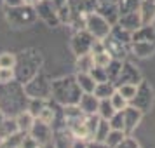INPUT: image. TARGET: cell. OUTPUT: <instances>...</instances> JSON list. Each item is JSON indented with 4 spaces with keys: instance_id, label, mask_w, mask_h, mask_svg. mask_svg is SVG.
I'll use <instances>...</instances> for the list:
<instances>
[{
    "instance_id": "6da1fadb",
    "label": "cell",
    "mask_w": 155,
    "mask_h": 148,
    "mask_svg": "<svg viewBox=\"0 0 155 148\" xmlns=\"http://www.w3.org/2000/svg\"><path fill=\"white\" fill-rule=\"evenodd\" d=\"M28 96L25 92V85L18 80L7 82V84H0V110L9 115L16 117L19 112L26 110L28 105Z\"/></svg>"
},
{
    "instance_id": "7a4b0ae2",
    "label": "cell",
    "mask_w": 155,
    "mask_h": 148,
    "mask_svg": "<svg viewBox=\"0 0 155 148\" xmlns=\"http://www.w3.org/2000/svg\"><path fill=\"white\" fill-rule=\"evenodd\" d=\"M44 66V56L42 52L35 47H28V49H23L16 54V80L26 84L30 78H33L42 70Z\"/></svg>"
},
{
    "instance_id": "3957f363",
    "label": "cell",
    "mask_w": 155,
    "mask_h": 148,
    "mask_svg": "<svg viewBox=\"0 0 155 148\" xmlns=\"http://www.w3.org/2000/svg\"><path fill=\"white\" fill-rule=\"evenodd\" d=\"M82 96V89L77 82L75 75H64L59 78H52V101L58 105H78Z\"/></svg>"
},
{
    "instance_id": "277c9868",
    "label": "cell",
    "mask_w": 155,
    "mask_h": 148,
    "mask_svg": "<svg viewBox=\"0 0 155 148\" xmlns=\"http://www.w3.org/2000/svg\"><path fill=\"white\" fill-rule=\"evenodd\" d=\"M5 19L7 23L16 30L28 28L38 21L37 9L28 4H21L18 7H5Z\"/></svg>"
},
{
    "instance_id": "5b68a950",
    "label": "cell",
    "mask_w": 155,
    "mask_h": 148,
    "mask_svg": "<svg viewBox=\"0 0 155 148\" xmlns=\"http://www.w3.org/2000/svg\"><path fill=\"white\" fill-rule=\"evenodd\" d=\"M25 85V92L28 98L45 99L49 101L52 98V78H49L44 71H38L33 78H30Z\"/></svg>"
},
{
    "instance_id": "8992f818",
    "label": "cell",
    "mask_w": 155,
    "mask_h": 148,
    "mask_svg": "<svg viewBox=\"0 0 155 148\" xmlns=\"http://www.w3.org/2000/svg\"><path fill=\"white\" fill-rule=\"evenodd\" d=\"M153 103H155V91L152 84L148 80H141L138 84V89H136V96L133 98V101L129 105L136 106L138 110H141L143 113H148L152 108H153Z\"/></svg>"
},
{
    "instance_id": "52a82bcc",
    "label": "cell",
    "mask_w": 155,
    "mask_h": 148,
    "mask_svg": "<svg viewBox=\"0 0 155 148\" xmlns=\"http://www.w3.org/2000/svg\"><path fill=\"white\" fill-rule=\"evenodd\" d=\"M85 30L91 33L94 38H99V40H103L105 37L110 35V31H112V25L106 21L105 18L101 14H98L96 11L91 12V14L87 16V21H85Z\"/></svg>"
},
{
    "instance_id": "ba28073f",
    "label": "cell",
    "mask_w": 155,
    "mask_h": 148,
    "mask_svg": "<svg viewBox=\"0 0 155 148\" xmlns=\"http://www.w3.org/2000/svg\"><path fill=\"white\" fill-rule=\"evenodd\" d=\"M37 9V16L42 23H45L49 28H58L61 26L59 23V18H58V9L56 5L52 4V0H40L35 5Z\"/></svg>"
},
{
    "instance_id": "9c48e42d",
    "label": "cell",
    "mask_w": 155,
    "mask_h": 148,
    "mask_svg": "<svg viewBox=\"0 0 155 148\" xmlns=\"http://www.w3.org/2000/svg\"><path fill=\"white\" fill-rule=\"evenodd\" d=\"M92 42H94V37H92L87 30H77V31H73V35H71L70 49H71V52L75 54V58L82 56V54L91 52Z\"/></svg>"
},
{
    "instance_id": "30bf717a",
    "label": "cell",
    "mask_w": 155,
    "mask_h": 148,
    "mask_svg": "<svg viewBox=\"0 0 155 148\" xmlns=\"http://www.w3.org/2000/svg\"><path fill=\"white\" fill-rule=\"evenodd\" d=\"M30 134L37 140L38 146L49 145V143H52V141L56 140V133H54L52 126H51V124H45V122H42V120H38V119H35Z\"/></svg>"
},
{
    "instance_id": "8fae6325",
    "label": "cell",
    "mask_w": 155,
    "mask_h": 148,
    "mask_svg": "<svg viewBox=\"0 0 155 148\" xmlns=\"http://www.w3.org/2000/svg\"><path fill=\"white\" fill-rule=\"evenodd\" d=\"M103 45H105V51L113 58V59H122V61H126L127 56L131 54V45H127V44L117 40L113 35L105 37V38H103Z\"/></svg>"
},
{
    "instance_id": "7c38bea8",
    "label": "cell",
    "mask_w": 155,
    "mask_h": 148,
    "mask_svg": "<svg viewBox=\"0 0 155 148\" xmlns=\"http://www.w3.org/2000/svg\"><path fill=\"white\" fill-rule=\"evenodd\" d=\"M141 80H143V73H141V70L133 63V61L126 59V61L122 63V70H120L117 85L119 84H136L138 85Z\"/></svg>"
},
{
    "instance_id": "4fadbf2b",
    "label": "cell",
    "mask_w": 155,
    "mask_h": 148,
    "mask_svg": "<svg viewBox=\"0 0 155 148\" xmlns=\"http://www.w3.org/2000/svg\"><path fill=\"white\" fill-rule=\"evenodd\" d=\"M122 112H124V133L134 134V131L140 127L145 113L141 112V110H138V108L133 106V105H129L126 110H122Z\"/></svg>"
},
{
    "instance_id": "5bb4252c",
    "label": "cell",
    "mask_w": 155,
    "mask_h": 148,
    "mask_svg": "<svg viewBox=\"0 0 155 148\" xmlns=\"http://www.w3.org/2000/svg\"><path fill=\"white\" fill-rule=\"evenodd\" d=\"M78 106L82 108V112H84L85 115H94V113H98L99 98L94 92H82L80 101H78Z\"/></svg>"
},
{
    "instance_id": "9a60e30c",
    "label": "cell",
    "mask_w": 155,
    "mask_h": 148,
    "mask_svg": "<svg viewBox=\"0 0 155 148\" xmlns=\"http://www.w3.org/2000/svg\"><path fill=\"white\" fill-rule=\"evenodd\" d=\"M117 25H120L122 28L129 30V31H136V30L143 26V21H141V14L140 11H134V12H127V14H122L119 18Z\"/></svg>"
},
{
    "instance_id": "2e32d148",
    "label": "cell",
    "mask_w": 155,
    "mask_h": 148,
    "mask_svg": "<svg viewBox=\"0 0 155 148\" xmlns=\"http://www.w3.org/2000/svg\"><path fill=\"white\" fill-rule=\"evenodd\" d=\"M96 12L103 16L112 26L117 25V21H119V18H120L119 5H117V4H98V5H96Z\"/></svg>"
},
{
    "instance_id": "e0dca14e",
    "label": "cell",
    "mask_w": 155,
    "mask_h": 148,
    "mask_svg": "<svg viewBox=\"0 0 155 148\" xmlns=\"http://www.w3.org/2000/svg\"><path fill=\"white\" fill-rule=\"evenodd\" d=\"M131 54L140 59H147L155 54V42H133L131 44Z\"/></svg>"
},
{
    "instance_id": "ac0fdd59",
    "label": "cell",
    "mask_w": 155,
    "mask_h": 148,
    "mask_svg": "<svg viewBox=\"0 0 155 148\" xmlns=\"http://www.w3.org/2000/svg\"><path fill=\"white\" fill-rule=\"evenodd\" d=\"M18 131L19 129H18L14 117H9L0 110V140H4V138H7V136L18 133Z\"/></svg>"
},
{
    "instance_id": "d6986e66",
    "label": "cell",
    "mask_w": 155,
    "mask_h": 148,
    "mask_svg": "<svg viewBox=\"0 0 155 148\" xmlns=\"http://www.w3.org/2000/svg\"><path fill=\"white\" fill-rule=\"evenodd\" d=\"M133 42H155V26L153 25L140 26L136 31H133Z\"/></svg>"
},
{
    "instance_id": "ffe728a7",
    "label": "cell",
    "mask_w": 155,
    "mask_h": 148,
    "mask_svg": "<svg viewBox=\"0 0 155 148\" xmlns=\"http://www.w3.org/2000/svg\"><path fill=\"white\" fill-rule=\"evenodd\" d=\"M140 14L143 25H153L155 21V0H141Z\"/></svg>"
},
{
    "instance_id": "44dd1931",
    "label": "cell",
    "mask_w": 155,
    "mask_h": 148,
    "mask_svg": "<svg viewBox=\"0 0 155 148\" xmlns=\"http://www.w3.org/2000/svg\"><path fill=\"white\" fill-rule=\"evenodd\" d=\"M14 119H16V124H18V129H19L21 133H30L31 127H33V122H35V117H33L28 110L19 112Z\"/></svg>"
},
{
    "instance_id": "7402d4cb",
    "label": "cell",
    "mask_w": 155,
    "mask_h": 148,
    "mask_svg": "<svg viewBox=\"0 0 155 148\" xmlns=\"http://www.w3.org/2000/svg\"><path fill=\"white\" fill-rule=\"evenodd\" d=\"M75 77H77V82H78V85H80L82 92H94V89H96L98 82H96V80L92 78L91 73L77 71V73H75Z\"/></svg>"
},
{
    "instance_id": "603a6c76",
    "label": "cell",
    "mask_w": 155,
    "mask_h": 148,
    "mask_svg": "<svg viewBox=\"0 0 155 148\" xmlns=\"http://www.w3.org/2000/svg\"><path fill=\"white\" fill-rule=\"evenodd\" d=\"M115 91H117V84H115V82H110V80H106V82H99V84L96 85L94 94H96L99 99H110Z\"/></svg>"
},
{
    "instance_id": "cb8c5ba5",
    "label": "cell",
    "mask_w": 155,
    "mask_h": 148,
    "mask_svg": "<svg viewBox=\"0 0 155 148\" xmlns=\"http://www.w3.org/2000/svg\"><path fill=\"white\" fill-rule=\"evenodd\" d=\"M75 68H77V71L91 73V70L94 68V58H92V52L77 56V59H75Z\"/></svg>"
},
{
    "instance_id": "d4e9b609",
    "label": "cell",
    "mask_w": 155,
    "mask_h": 148,
    "mask_svg": "<svg viewBox=\"0 0 155 148\" xmlns=\"http://www.w3.org/2000/svg\"><path fill=\"white\" fill-rule=\"evenodd\" d=\"M25 134L26 133L18 131V133L11 134V136L4 138V140H0V148H21V141L25 138Z\"/></svg>"
},
{
    "instance_id": "484cf974",
    "label": "cell",
    "mask_w": 155,
    "mask_h": 148,
    "mask_svg": "<svg viewBox=\"0 0 155 148\" xmlns=\"http://www.w3.org/2000/svg\"><path fill=\"white\" fill-rule=\"evenodd\" d=\"M110 35H113L117 40L127 44V45H131V42H133V31H129V30L122 28L120 25H113V26H112V31H110Z\"/></svg>"
},
{
    "instance_id": "4316f807",
    "label": "cell",
    "mask_w": 155,
    "mask_h": 148,
    "mask_svg": "<svg viewBox=\"0 0 155 148\" xmlns=\"http://www.w3.org/2000/svg\"><path fill=\"white\" fill-rule=\"evenodd\" d=\"M122 59H112L108 66H106V75H108V80L110 82H115L117 84V80H119V75H120V70H122Z\"/></svg>"
},
{
    "instance_id": "83f0119b",
    "label": "cell",
    "mask_w": 155,
    "mask_h": 148,
    "mask_svg": "<svg viewBox=\"0 0 155 148\" xmlns=\"http://www.w3.org/2000/svg\"><path fill=\"white\" fill-rule=\"evenodd\" d=\"M117 112L115 108H113L112 101L110 99H99V108H98V115L101 119L105 120H110L113 117V113Z\"/></svg>"
},
{
    "instance_id": "f1b7e54d",
    "label": "cell",
    "mask_w": 155,
    "mask_h": 148,
    "mask_svg": "<svg viewBox=\"0 0 155 148\" xmlns=\"http://www.w3.org/2000/svg\"><path fill=\"white\" fill-rule=\"evenodd\" d=\"M140 4H141V0H119V2H117V5H119L120 16L127 14V12L140 11Z\"/></svg>"
},
{
    "instance_id": "f546056e",
    "label": "cell",
    "mask_w": 155,
    "mask_h": 148,
    "mask_svg": "<svg viewBox=\"0 0 155 148\" xmlns=\"http://www.w3.org/2000/svg\"><path fill=\"white\" fill-rule=\"evenodd\" d=\"M127 134L124 133V131H117V129H112L110 133H108V136H106V140H105V143L108 145L110 148H117L122 143V140L126 138Z\"/></svg>"
},
{
    "instance_id": "4dcf8cb0",
    "label": "cell",
    "mask_w": 155,
    "mask_h": 148,
    "mask_svg": "<svg viewBox=\"0 0 155 148\" xmlns=\"http://www.w3.org/2000/svg\"><path fill=\"white\" fill-rule=\"evenodd\" d=\"M45 103H47L45 99H35V98H30V99H28V105H26V110H28V112L37 119V117L40 115V112L44 110Z\"/></svg>"
},
{
    "instance_id": "1f68e13d",
    "label": "cell",
    "mask_w": 155,
    "mask_h": 148,
    "mask_svg": "<svg viewBox=\"0 0 155 148\" xmlns=\"http://www.w3.org/2000/svg\"><path fill=\"white\" fill-rule=\"evenodd\" d=\"M136 89H138V85L136 84H119L117 85V91L124 96V98L131 103L133 101V98L136 96Z\"/></svg>"
},
{
    "instance_id": "d6a6232c",
    "label": "cell",
    "mask_w": 155,
    "mask_h": 148,
    "mask_svg": "<svg viewBox=\"0 0 155 148\" xmlns=\"http://www.w3.org/2000/svg\"><path fill=\"white\" fill-rule=\"evenodd\" d=\"M99 120H101V117H99L98 113L85 117V127H87V133H89V138H91V140L94 138V134H96V129H98V126H99Z\"/></svg>"
},
{
    "instance_id": "836d02e7",
    "label": "cell",
    "mask_w": 155,
    "mask_h": 148,
    "mask_svg": "<svg viewBox=\"0 0 155 148\" xmlns=\"http://www.w3.org/2000/svg\"><path fill=\"white\" fill-rule=\"evenodd\" d=\"M112 131V127H110V124H108V120L101 119L99 120V126L98 129H96V134H94V138L92 140H98V141H105L106 136H108V133Z\"/></svg>"
},
{
    "instance_id": "e575fe53",
    "label": "cell",
    "mask_w": 155,
    "mask_h": 148,
    "mask_svg": "<svg viewBox=\"0 0 155 148\" xmlns=\"http://www.w3.org/2000/svg\"><path fill=\"white\" fill-rule=\"evenodd\" d=\"M110 101H112V105H113V108L117 110V112H122V110H126L127 106H129V101H127L122 94H120L119 91H115L112 94V98H110Z\"/></svg>"
},
{
    "instance_id": "d590c367",
    "label": "cell",
    "mask_w": 155,
    "mask_h": 148,
    "mask_svg": "<svg viewBox=\"0 0 155 148\" xmlns=\"http://www.w3.org/2000/svg\"><path fill=\"white\" fill-rule=\"evenodd\" d=\"M94 58V66H101V68H106L108 63L112 61L113 58L106 52V51H101V52H96V54H92Z\"/></svg>"
},
{
    "instance_id": "8d00e7d4",
    "label": "cell",
    "mask_w": 155,
    "mask_h": 148,
    "mask_svg": "<svg viewBox=\"0 0 155 148\" xmlns=\"http://www.w3.org/2000/svg\"><path fill=\"white\" fill-rule=\"evenodd\" d=\"M108 124L112 129H117V131H124V112H115L113 117L108 120Z\"/></svg>"
},
{
    "instance_id": "74e56055",
    "label": "cell",
    "mask_w": 155,
    "mask_h": 148,
    "mask_svg": "<svg viewBox=\"0 0 155 148\" xmlns=\"http://www.w3.org/2000/svg\"><path fill=\"white\" fill-rule=\"evenodd\" d=\"M0 66L2 68H14L16 66V54H12V52H2L0 54Z\"/></svg>"
},
{
    "instance_id": "f35d334b",
    "label": "cell",
    "mask_w": 155,
    "mask_h": 148,
    "mask_svg": "<svg viewBox=\"0 0 155 148\" xmlns=\"http://www.w3.org/2000/svg\"><path fill=\"white\" fill-rule=\"evenodd\" d=\"M16 80V71L14 68H2L0 66V84H7Z\"/></svg>"
},
{
    "instance_id": "ab89813d",
    "label": "cell",
    "mask_w": 155,
    "mask_h": 148,
    "mask_svg": "<svg viewBox=\"0 0 155 148\" xmlns=\"http://www.w3.org/2000/svg\"><path fill=\"white\" fill-rule=\"evenodd\" d=\"M58 18H59L61 25H66V26L70 25V9H68V4L58 7Z\"/></svg>"
},
{
    "instance_id": "60d3db41",
    "label": "cell",
    "mask_w": 155,
    "mask_h": 148,
    "mask_svg": "<svg viewBox=\"0 0 155 148\" xmlns=\"http://www.w3.org/2000/svg\"><path fill=\"white\" fill-rule=\"evenodd\" d=\"M91 75H92V78L96 80V82H106L108 80V75H106V70L105 68H101V66H94L91 70Z\"/></svg>"
},
{
    "instance_id": "b9f144b4",
    "label": "cell",
    "mask_w": 155,
    "mask_h": 148,
    "mask_svg": "<svg viewBox=\"0 0 155 148\" xmlns=\"http://www.w3.org/2000/svg\"><path fill=\"white\" fill-rule=\"evenodd\" d=\"M117 148H141V145L136 141V138H134L133 134H127Z\"/></svg>"
},
{
    "instance_id": "7bdbcfd3",
    "label": "cell",
    "mask_w": 155,
    "mask_h": 148,
    "mask_svg": "<svg viewBox=\"0 0 155 148\" xmlns=\"http://www.w3.org/2000/svg\"><path fill=\"white\" fill-rule=\"evenodd\" d=\"M21 148H38V143H37V140L31 134L26 133L25 138H23V141H21Z\"/></svg>"
},
{
    "instance_id": "ee69618b",
    "label": "cell",
    "mask_w": 155,
    "mask_h": 148,
    "mask_svg": "<svg viewBox=\"0 0 155 148\" xmlns=\"http://www.w3.org/2000/svg\"><path fill=\"white\" fill-rule=\"evenodd\" d=\"M87 148H110L105 141H98V140H89L87 141Z\"/></svg>"
},
{
    "instance_id": "f6af8a7d",
    "label": "cell",
    "mask_w": 155,
    "mask_h": 148,
    "mask_svg": "<svg viewBox=\"0 0 155 148\" xmlns=\"http://www.w3.org/2000/svg\"><path fill=\"white\" fill-rule=\"evenodd\" d=\"M21 4H25V0H4V5L5 7H18Z\"/></svg>"
},
{
    "instance_id": "bcb514c9",
    "label": "cell",
    "mask_w": 155,
    "mask_h": 148,
    "mask_svg": "<svg viewBox=\"0 0 155 148\" xmlns=\"http://www.w3.org/2000/svg\"><path fill=\"white\" fill-rule=\"evenodd\" d=\"M71 148H87V141H84V140H73V141H71Z\"/></svg>"
},
{
    "instance_id": "7dc6e473",
    "label": "cell",
    "mask_w": 155,
    "mask_h": 148,
    "mask_svg": "<svg viewBox=\"0 0 155 148\" xmlns=\"http://www.w3.org/2000/svg\"><path fill=\"white\" fill-rule=\"evenodd\" d=\"M52 4H54L56 9H58V7H61V5H66V4H68V0H52Z\"/></svg>"
},
{
    "instance_id": "c3c4849f",
    "label": "cell",
    "mask_w": 155,
    "mask_h": 148,
    "mask_svg": "<svg viewBox=\"0 0 155 148\" xmlns=\"http://www.w3.org/2000/svg\"><path fill=\"white\" fill-rule=\"evenodd\" d=\"M98 4H117L119 0H96Z\"/></svg>"
},
{
    "instance_id": "681fc988",
    "label": "cell",
    "mask_w": 155,
    "mask_h": 148,
    "mask_svg": "<svg viewBox=\"0 0 155 148\" xmlns=\"http://www.w3.org/2000/svg\"><path fill=\"white\" fill-rule=\"evenodd\" d=\"M38 2H40V0H25V4H28V5H33V7H35Z\"/></svg>"
},
{
    "instance_id": "f907efd6",
    "label": "cell",
    "mask_w": 155,
    "mask_h": 148,
    "mask_svg": "<svg viewBox=\"0 0 155 148\" xmlns=\"http://www.w3.org/2000/svg\"><path fill=\"white\" fill-rule=\"evenodd\" d=\"M56 141V140H54ZM54 141L52 143H49V145H44V146H38V148H56V145H54Z\"/></svg>"
}]
</instances>
